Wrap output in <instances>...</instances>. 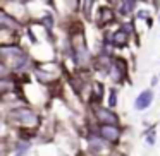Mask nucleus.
<instances>
[{
  "instance_id": "nucleus-1",
  "label": "nucleus",
  "mask_w": 160,
  "mask_h": 156,
  "mask_svg": "<svg viewBox=\"0 0 160 156\" xmlns=\"http://www.w3.org/2000/svg\"><path fill=\"white\" fill-rule=\"evenodd\" d=\"M12 117H14L16 120L22 122L24 125H35L36 122H38L36 115L33 113V111L26 110V108H19V110H14V111H12Z\"/></svg>"
},
{
  "instance_id": "nucleus-2",
  "label": "nucleus",
  "mask_w": 160,
  "mask_h": 156,
  "mask_svg": "<svg viewBox=\"0 0 160 156\" xmlns=\"http://www.w3.org/2000/svg\"><path fill=\"white\" fill-rule=\"evenodd\" d=\"M153 101V93L150 89L143 91L138 98H136V103H134V108L136 110H145V108L150 106V103Z\"/></svg>"
},
{
  "instance_id": "nucleus-3",
  "label": "nucleus",
  "mask_w": 160,
  "mask_h": 156,
  "mask_svg": "<svg viewBox=\"0 0 160 156\" xmlns=\"http://www.w3.org/2000/svg\"><path fill=\"white\" fill-rule=\"evenodd\" d=\"M102 135H103L107 141H117L119 139V130L114 125H103L102 127Z\"/></svg>"
},
{
  "instance_id": "nucleus-4",
  "label": "nucleus",
  "mask_w": 160,
  "mask_h": 156,
  "mask_svg": "<svg viewBox=\"0 0 160 156\" xmlns=\"http://www.w3.org/2000/svg\"><path fill=\"white\" fill-rule=\"evenodd\" d=\"M98 115H100L102 120H107V122H110V124H114V122H115V115L114 113H108L107 110H98Z\"/></svg>"
},
{
  "instance_id": "nucleus-5",
  "label": "nucleus",
  "mask_w": 160,
  "mask_h": 156,
  "mask_svg": "<svg viewBox=\"0 0 160 156\" xmlns=\"http://www.w3.org/2000/svg\"><path fill=\"white\" fill-rule=\"evenodd\" d=\"M112 41H114L115 45H124V43H126V33L117 31V33L114 35V38H112Z\"/></svg>"
},
{
  "instance_id": "nucleus-6",
  "label": "nucleus",
  "mask_w": 160,
  "mask_h": 156,
  "mask_svg": "<svg viewBox=\"0 0 160 156\" xmlns=\"http://www.w3.org/2000/svg\"><path fill=\"white\" fill-rule=\"evenodd\" d=\"M134 2H124V4H122V7H121V12L122 14H129V12L132 11V9H134Z\"/></svg>"
},
{
  "instance_id": "nucleus-7",
  "label": "nucleus",
  "mask_w": 160,
  "mask_h": 156,
  "mask_svg": "<svg viewBox=\"0 0 160 156\" xmlns=\"http://www.w3.org/2000/svg\"><path fill=\"white\" fill-rule=\"evenodd\" d=\"M108 101H110V106L117 105V103H115V91H112V93H110V98H108Z\"/></svg>"
}]
</instances>
